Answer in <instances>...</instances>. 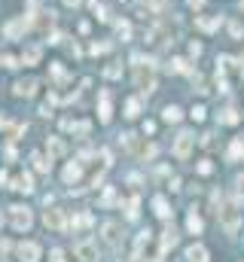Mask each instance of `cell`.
<instances>
[{"mask_svg":"<svg viewBox=\"0 0 244 262\" xmlns=\"http://www.w3.org/2000/svg\"><path fill=\"white\" fill-rule=\"evenodd\" d=\"M217 217H220V223H223L226 235H235V232H238V225H241V214H238V207H235V204H223L220 211H217Z\"/></svg>","mask_w":244,"mask_h":262,"instance_id":"obj_1","label":"cell"},{"mask_svg":"<svg viewBox=\"0 0 244 262\" xmlns=\"http://www.w3.org/2000/svg\"><path fill=\"white\" fill-rule=\"evenodd\" d=\"M9 223H12V229L28 232V229H31V223H34V214L28 211L25 204H12V207H9Z\"/></svg>","mask_w":244,"mask_h":262,"instance_id":"obj_2","label":"cell"},{"mask_svg":"<svg viewBox=\"0 0 244 262\" xmlns=\"http://www.w3.org/2000/svg\"><path fill=\"white\" fill-rule=\"evenodd\" d=\"M134 85H137L141 92H153V89H156V74L150 71V67L137 64V71H134Z\"/></svg>","mask_w":244,"mask_h":262,"instance_id":"obj_3","label":"cell"},{"mask_svg":"<svg viewBox=\"0 0 244 262\" xmlns=\"http://www.w3.org/2000/svg\"><path fill=\"white\" fill-rule=\"evenodd\" d=\"M43 223L52 232H64L67 229V217H64V211H58V207H49V211L43 214Z\"/></svg>","mask_w":244,"mask_h":262,"instance_id":"obj_4","label":"cell"},{"mask_svg":"<svg viewBox=\"0 0 244 262\" xmlns=\"http://www.w3.org/2000/svg\"><path fill=\"white\" fill-rule=\"evenodd\" d=\"M193 144H196V137L189 134V131H180V134H177V141H174V155H177V159H189V152H193Z\"/></svg>","mask_w":244,"mask_h":262,"instance_id":"obj_5","label":"cell"},{"mask_svg":"<svg viewBox=\"0 0 244 262\" xmlns=\"http://www.w3.org/2000/svg\"><path fill=\"white\" fill-rule=\"evenodd\" d=\"M22 262H40V244L37 241H22L19 247H15Z\"/></svg>","mask_w":244,"mask_h":262,"instance_id":"obj_6","label":"cell"},{"mask_svg":"<svg viewBox=\"0 0 244 262\" xmlns=\"http://www.w3.org/2000/svg\"><path fill=\"white\" fill-rule=\"evenodd\" d=\"M101 232H104V241H107L110 247H119L122 244V225L119 223H104Z\"/></svg>","mask_w":244,"mask_h":262,"instance_id":"obj_7","label":"cell"},{"mask_svg":"<svg viewBox=\"0 0 244 262\" xmlns=\"http://www.w3.org/2000/svg\"><path fill=\"white\" fill-rule=\"evenodd\" d=\"M74 253H77V259H82V262H98V247L92 241H80L77 247H74Z\"/></svg>","mask_w":244,"mask_h":262,"instance_id":"obj_8","label":"cell"},{"mask_svg":"<svg viewBox=\"0 0 244 262\" xmlns=\"http://www.w3.org/2000/svg\"><path fill=\"white\" fill-rule=\"evenodd\" d=\"M34 92H37V79H19L15 82V95L19 98H34Z\"/></svg>","mask_w":244,"mask_h":262,"instance_id":"obj_9","label":"cell"},{"mask_svg":"<svg viewBox=\"0 0 244 262\" xmlns=\"http://www.w3.org/2000/svg\"><path fill=\"white\" fill-rule=\"evenodd\" d=\"M61 125H64V131H74V134H89L92 131V122H74V119H64L61 122Z\"/></svg>","mask_w":244,"mask_h":262,"instance_id":"obj_10","label":"cell"},{"mask_svg":"<svg viewBox=\"0 0 244 262\" xmlns=\"http://www.w3.org/2000/svg\"><path fill=\"white\" fill-rule=\"evenodd\" d=\"M28 25H31L28 19H15V22H9V25H6V37H9V40H15V37H22V34L28 31Z\"/></svg>","mask_w":244,"mask_h":262,"instance_id":"obj_11","label":"cell"},{"mask_svg":"<svg viewBox=\"0 0 244 262\" xmlns=\"http://www.w3.org/2000/svg\"><path fill=\"white\" fill-rule=\"evenodd\" d=\"M40 55H43V49L34 43V46H28V49L22 52V58H19V61H22V64H37V61H40Z\"/></svg>","mask_w":244,"mask_h":262,"instance_id":"obj_12","label":"cell"},{"mask_svg":"<svg viewBox=\"0 0 244 262\" xmlns=\"http://www.w3.org/2000/svg\"><path fill=\"white\" fill-rule=\"evenodd\" d=\"M174 244H177V232H174V225H168V229L162 232V247H159V256H162L165 250H171Z\"/></svg>","mask_w":244,"mask_h":262,"instance_id":"obj_13","label":"cell"},{"mask_svg":"<svg viewBox=\"0 0 244 262\" xmlns=\"http://www.w3.org/2000/svg\"><path fill=\"white\" fill-rule=\"evenodd\" d=\"M226 159H229V162H238V159H244V137H238V141H232L229 152H226Z\"/></svg>","mask_w":244,"mask_h":262,"instance_id":"obj_14","label":"cell"},{"mask_svg":"<svg viewBox=\"0 0 244 262\" xmlns=\"http://www.w3.org/2000/svg\"><path fill=\"white\" fill-rule=\"evenodd\" d=\"M220 22H223V15H211V19H204V15H202V19H196V25H199L202 31H207V34L217 31V28H220Z\"/></svg>","mask_w":244,"mask_h":262,"instance_id":"obj_15","label":"cell"},{"mask_svg":"<svg viewBox=\"0 0 244 262\" xmlns=\"http://www.w3.org/2000/svg\"><path fill=\"white\" fill-rule=\"evenodd\" d=\"M12 189H15V192H34L31 174H22V177H15V180H12Z\"/></svg>","mask_w":244,"mask_h":262,"instance_id":"obj_16","label":"cell"},{"mask_svg":"<svg viewBox=\"0 0 244 262\" xmlns=\"http://www.w3.org/2000/svg\"><path fill=\"white\" fill-rule=\"evenodd\" d=\"M186 259L189 262H207V250L202 247V244H193V247L186 250Z\"/></svg>","mask_w":244,"mask_h":262,"instance_id":"obj_17","label":"cell"},{"mask_svg":"<svg viewBox=\"0 0 244 262\" xmlns=\"http://www.w3.org/2000/svg\"><path fill=\"white\" fill-rule=\"evenodd\" d=\"M80 177H82V168H80L77 162H71V165L64 168V183H77Z\"/></svg>","mask_w":244,"mask_h":262,"instance_id":"obj_18","label":"cell"},{"mask_svg":"<svg viewBox=\"0 0 244 262\" xmlns=\"http://www.w3.org/2000/svg\"><path fill=\"white\" fill-rule=\"evenodd\" d=\"M153 207H156V214H159L162 220H171V207H168V201H165L162 195H156V198H153Z\"/></svg>","mask_w":244,"mask_h":262,"instance_id":"obj_19","label":"cell"},{"mask_svg":"<svg viewBox=\"0 0 244 262\" xmlns=\"http://www.w3.org/2000/svg\"><path fill=\"white\" fill-rule=\"evenodd\" d=\"M31 162H34V168H37L40 174H49V168H52V162L46 159L43 152H34V155H31Z\"/></svg>","mask_w":244,"mask_h":262,"instance_id":"obj_20","label":"cell"},{"mask_svg":"<svg viewBox=\"0 0 244 262\" xmlns=\"http://www.w3.org/2000/svg\"><path fill=\"white\" fill-rule=\"evenodd\" d=\"M101 122H110V92H101Z\"/></svg>","mask_w":244,"mask_h":262,"instance_id":"obj_21","label":"cell"},{"mask_svg":"<svg viewBox=\"0 0 244 262\" xmlns=\"http://www.w3.org/2000/svg\"><path fill=\"white\" fill-rule=\"evenodd\" d=\"M186 225H189V232H193V235H202V225H204V223H202V217L193 211V214H189V220H186Z\"/></svg>","mask_w":244,"mask_h":262,"instance_id":"obj_22","label":"cell"},{"mask_svg":"<svg viewBox=\"0 0 244 262\" xmlns=\"http://www.w3.org/2000/svg\"><path fill=\"white\" fill-rule=\"evenodd\" d=\"M0 67H19V58L9 55L6 49H0Z\"/></svg>","mask_w":244,"mask_h":262,"instance_id":"obj_23","label":"cell"},{"mask_svg":"<svg viewBox=\"0 0 244 262\" xmlns=\"http://www.w3.org/2000/svg\"><path fill=\"white\" fill-rule=\"evenodd\" d=\"M162 119H165V122H180V107H174V104H171V107H165Z\"/></svg>","mask_w":244,"mask_h":262,"instance_id":"obj_24","label":"cell"},{"mask_svg":"<svg viewBox=\"0 0 244 262\" xmlns=\"http://www.w3.org/2000/svg\"><path fill=\"white\" fill-rule=\"evenodd\" d=\"M137 113H141V101H137V98H131V101L125 104V116H128V119H134Z\"/></svg>","mask_w":244,"mask_h":262,"instance_id":"obj_25","label":"cell"},{"mask_svg":"<svg viewBox=\"0 0 244 262\" xmlns=\"http://www.w3.org/2000/svg\"><path fill=\"white\" fill-rule=\"evenodd\" d=\"M220 122H223V125H235V122H238V113L229 107V110H223L220 113Z\"/></svg>","mask_w":244,"mask_h":262,"instance_id":"obj_26","label":"cell"},{"mask_svg":"<svg viewBox=\"0 0 244 262\" xmlns=\"http://www.w3.org/2000/svg\"><path fill=\"white\" fill-rule=\"evenodd\" d=\"M71 225H74V229H82V225H92V217H89V214H77V217L71 220Z\"/></svg>","mask_w":244,"mask_h":262,"instance_id":"obj_27","label":"cell"},{"mask_svg":"<svg viewBox=\"0 0 244 262\" xmlns=\"http://www.w3.org/2000/svg\"><path fill=\"white\" fill-rule=\"evenodd\" d=\"M89 6H92V12L98 15L101 22H107V9H104V3H98V0H89Z\"/></svg>","mask_w":244,"mask_h":262,"instance_id":"obj_28","label":"cell"},{"mask_svg":"<svg viewBox=\"0 0 244 262\" xmlns=\"http://www.w3.org/2000/svg\"><path fill=\"white\" fill-rule=\"evenodd\" d=\"M49 152L52 155H64V144L58 141V137H49Z\"/></svg>","mask_w":244,"mask_h":262,"instance_id":"obj_29","label":"cell"},{"mask_svg":"<svg viewBox=\"0 0 244 262\" xmlns=\"http://www.w3.org/2000/svg\"><path fill=\"white\" fill-rule=\"evenodd\" d=\"M116 34H119L122 40H128V37H131V25H128V22H116Z\"/></svg>","mask_w":244,"mask_h":262,"instance_id":"obj_30","label":"cell"},{"mask_svg":"<svg viewBox=\"0 0 244 262\" xmlns=\"http://www.w3.org/2000/svg\"><path fill=\"white\" fill-rule=\"evenodd\" d=\"M119 74H122V67H119V64H110L107 71H104V76H107V79H116Z\"/></svg>","mask_w":244,"mask_h":262,"instance_id":"obj_31","label":"cell"},{"mask_svg":"<svg viewBox=\"0 0 244 262\" xmlns=\"http://www.w3.org/2000/svg\"><path fill=\"white\" fill-rule=\"evenodd\" d=\"M128 220H137V198H128Z\"/></svg>","mask_w":244,"mask_h":262,"instance_id":"obj_32","label":"cell"},{"mask_svg":"<svg viewBox=\"0 0 244 262\" xmlns=\"http://www.w3.org/2000/svg\"><path fill=\"white\" fill-rule=\"evenodd\" d=\"M92 52H95V55H104V52H110V43H95Z\"/></svg>","mask_w":244,"mask_h":262,"instance_id":"obj_33","label":"cell"},{"mask_svg":"<svg viewBox=\"0 0 244 262\" xmlns=\"http://www.w3.org/2000/svg\"><path fill=\"white\" fill-rule=\"evenodd\" d=\"M49 262H64V250L55 247V250H52V259H49Z\"/></svg>","mask_w":244,"mask_h":262,"instance_id":"obj_34","label":"cell"},{"mask_svg":"<svg viewBox=\"0 0 244 262\" xmlns=\"http://www.w3.org/2000/svg\"><path fill=\"white\" fill-rule=\"evenodd\" d=\"M229 31H232V37H235V40L241 37V25H238V22H232V25H229Z\"/></svg>","mask_w":244,"mask_h":262,"instance_id":"obj_35","label":"cell"},{"mask_svg":"<svg viewBox=\"0 0 244 262\" xmlns=\"http://www.w3.org/2000/svg\"><path fill=\"white\" fill-rule=\"evenodd\" d=\"M113 198H116V195H113V189H107V192H104V198H101V201H104V204H113Z\"/></svg>","mask_w":244,"mask_h":262,"instance_id":"obj_36","label":"cell"},{"mask_svg":"<svg viewBox=\"0 0 244 262\" xmlns=\"http://www.w3.org/2000/svg\"><path fill=\"white\" fill-rule=\"evenodd\" d=\"M193 119L202 122V119H204V107H196V110H193Z\"/></svg>","mask_w":244,"mask_h":262,"instance_id":"obj_37","label":"cell"},{"mask_svg":"<svg viewBox=\"0 0 244 262\" xmlns=\"http://www.w3.org/2000/svg\"><path fill=\"white\" fill-rule=\"evenodd\" d=\"M199 174H211V162H199Z\"/></svg>","mask_w":244,"mask_h":262,"instance_id":"obj_38","label":"cell"},{"mask_svg":"<svg viewBox=\"0 0 244 262\" xmlns=\"http://www.w3.org/2000/svg\"><path fill=\"white\" fill-rule=\"evenodd\" d=\"M186 3H189V6H193V9H202V6L207 3V0H186Z\"/></svg>","mask_w":244,"mask_h":262,"instance_id":"obj_39","label":"cell"},{"mask_svg":"<svg viewBox=\"0 0 244 262\" xmlns=\"http://www.w3.org/2000/svg\"><path fill=\"white\" fill-rule=\"evenodd\" d=\"M189 55H202V46L199 43H189Z\"/></svg>","mask_w":244,"mask_h":262,"instance_id":"obj_40","label":"cell"},{"mask_svg":"<svg viewBox=\"0 0 244 262\" xmlns=\"http://www.w3.org/2000/svg\"><path fill=\"white\" fill-rule=\"evenodd\" d=\"M9 250V241H3V238H0V253H6Z\"/></svg>","mask_w":244,"mask_h":262,"instance_id":"obj_41","label":"cell"},{"mask_svg":"<svg viewBox=\"0 0 244 262\" xmlns=\"http://www.w3.org/2000/svg\"><path fill=\"white\" fill-rule=\"evenodd\" d=\"M64 3H67V6H80V3H82V0H64Z\"/></svg>","mask_w":244,"mask_h":262,"instance_id":"obj_42","label":"cell"},{"mask_svg":"<svg viewBox=\"0 0 244 262\" xmlns=\"http://www.w3.org/2000/svg\"><path fill=\"white\" fill-rule=\"evenodd\" d=\"M131 262H147V259H141V256H134V259H131Z\"/></svg>","mask_w":244,"mask_h":262,"instance_id":"obj_43","label":"cell"},{"mask_svg":"<svg viewBox=\"0 0 244 262\" xmlns=\"http://www.w3.org/2000/svg\"><path fill=\"white\" fill-rule=\"evenodd\" d=\"M238 186H244V174H241V177H238Z\"/></svg>","mask_w":244,"mask_h":262,"instance_id":"obj_44","label":"cell"},{"mask_svg":"<svg viewBox=\"0 0 244 262\" xmlns=\"http://www.w3.org/2000/svg\"><path fill=\"white\" fill-rule=\"evenodd\" d=\"M3 180H6V174H0V183H3Z\"/></svg>","mask_w":244,"mask_h":262,"instance_id":"obj_45","label":"cell"}]
</instances>
